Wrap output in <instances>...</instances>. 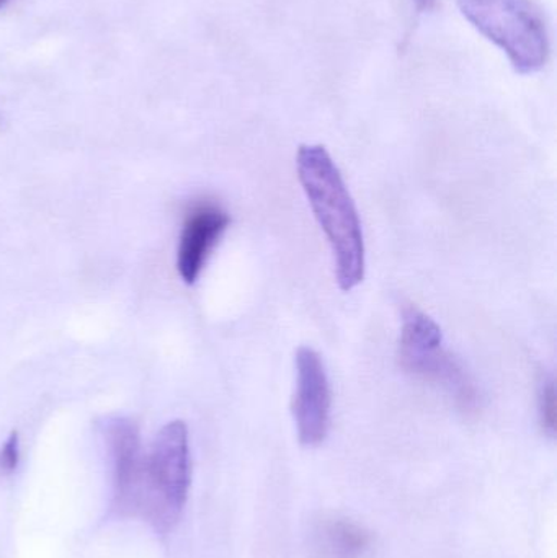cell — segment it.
Segmentation results:
<instances>
[{"instance_id": "obj_1", "label": "cell", "mask_w": 557, "mask_h": 558, "mask_svg": "<svg viewBox=\"0 0 557 558\" xmlns=\"http://www.w3.org/2000/svg\"><path fill=\"white\" fill-rule=\"evenodd\" d=\"M296 170L314 218L329 241L337 284L342 291H352L365 279L366 248L362 221L346 180L320 144H304L298 149Z\"/></svg>"}, {"instance_id": "obj_2", "label": "cell", "mask_w": 557, "mask_h": 558, "mask_svg": "<svg viewBox=\"0 0 557 558\" xmlns=\"http://www.w3.org/2000/svg\"><path fill=\"white\" fill-rule=\"evenodd\" d=\"M464 19L502 49L519 74L542 71L552 56L545 12L535 0H457Z\"/></svg>"}, {"instance_id": "obj_3", "label": "cell", "mask_w": 557, "mask_h": 558, "mask_svg": "<svg viewBox=\"0 0 557 558\" xmlns=\"http://www.w3.org/2000/svg\"><path fill=\"white\" fill-rule=\"evenodd\" d=\"M192 485L189 428L182 420L167 423L144 459L140 513L160 533H169L182 517Z\"/></svg>"}, {"instance_id": "obj_4", "label": "cell", "mask_w": 557, "mask_h": 558, "mask_svg": "<svg viewBox=\"0 0 557 558\" xmlns=\"http://www.w3.org/2000/svg\"><path fill=\"white\" fill-rule=\"evenodd\" d=\"M399 363L405 373L444 387L464 410L476 407V387L460 363L445 350L440 325L412 305L405 308L402 318Z\"/></svg>"}, {"instance_id": "obj_5", "label": "cell", "mask_w": 557, "mask_h": 558, "mask_svg": "<svg viewBox=\"0 0 557 558\" xmlns=\"http://www.w3.org/2000/svg\"><path fill=\"white\" fill-rule=\"evenodd\" d=\"M296 389L291 402L298 438L306 448L326 441L332 412V390L323 356L314 348L300 347L294 356Z\"/></svg>"}, {"instance_id": "obj_6", "label": "cell", "mask_w": 557, "mask_h": 558, "mask_svg": "<svg viewBox=\"0 0 557 558\" xmlns=\"http://www.w3.org/2000/svg\"><path fill=\"white\" fill-rule=\"evenodd\" d=\"M229 225L231 218L218 203L202 199L189 209L177 248V270L186 284H195Z\"/></svg>"}, {"instance_id": "obj_7", "label": "cell", "mask_w": 557, "mask_h": 558, "mask_svg": "<svg viewBox=\"0 0 557 558\" xmlns=\"http://www.w3.org/2000/svg\"><path fill=\"white\" fill-rule=\"evenodd\" d=\"M105 435L113 464L114 508L123 514L140 513L144 475L140 428L133 420L113 418Z\"/></svg>"}, {"instance_id": "obj_8", "label": "cell", "mask_w": 557, "mask_h": 558, "mask_svg": "<svg viewBox=\"0 0 557 558\" xmlns=\"http://www.w3.org/2000/svg\"><path fill=\"white\" fill-rule=\"evenodd\" d=\"M372 547V533L349 518H324L311 536L314 558H368Z\"/></svg>"}, {"instance_id": "obj_9", "label": "cell", "mask_w": 557, "mask_h": 558, "mask_svg": "<svg viewBox=\"0 0 557 558\" xmlns=\"http://www.w3.org/2000/svg\"><path fill=\"white\" fill-rule=\"evenodd\" d=\"M540 423L543 432L555 438L557 432V403L555 377H545L538 396Z\"/></svg>"}, {"instance_id": "obj_10", "label": "cell", "mask_w": 557, "mask_h": 558, "mask_svg": "<svg viewBox=\"0 0 557 558\" xmlns=\"http://www.w3.org/2000/svg\"><path fill=\"white\" fill-rule=\"evenodd\" d=\"M20 462V441H19V433L13 432L10 433L7 441L3 442L2 448H0V474L10 475L15 472V469L19 468Z\"/></svg>"}, {"instance_id": "obj_11", "label": "cell", "mask_w": 557, "mask_h": 558, "mask_svg": "<svg viewBox=\"0 0 557 558\" xmlns=\"http://www.w3.org/2000/svg\"><path fill=\"white\" fill-rule=\"evenodd\" d=\"M419 12H431L437 7V0H412Z\"/></svg>"}, {"instance_id": "obj_12", "label": "cell", "mask_w": 557, "mask_h": 558, "mask_svg": "<svg viewBox=\"0 0 557 558\" xmlns=\"http://www.w3.org/2000/svg\"><path fill=\"white\" fill-rule=\"evenodd\" d=\"M9 2V0H0V9H2L5 3Z\"/></svg>"}]
</instances>
